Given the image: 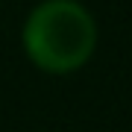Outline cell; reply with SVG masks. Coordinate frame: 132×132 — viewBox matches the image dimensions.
I'll return each instance as SVG.
<instances>
[{"mask_svg": "<svg viewBox=\"0 0 132 132\" xmlns=\"http://www.w3.org/2000/svg\"><path fill=\"white\" fill-rule=\"evenodd\" d=\"M97 47V24L76 0H44L24 24V50L44 73L79 71Z\"/></svg>", "mask_w": 132, "mask_h": 132, "instance_id": "cell-1", "label": "cell"}]
</instances>
